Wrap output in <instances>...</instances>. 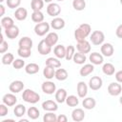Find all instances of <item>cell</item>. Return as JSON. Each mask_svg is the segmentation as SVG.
<instances>
[{
	"label": "cell",
	"instance_id": "obj_1",
	"mask_svg": "<svg viewBox=\"0 0 122 122\" xmlns=\"http://www.w3.org/2000/svg\"><path fill=\"white\" fill-rule=\"evenodd\" d=\"M22 98L27 103L35 104L40 100V95L30 89H26L22 93Z\"/></svg>",
	"mask_w": 122,
	"mask_h": 122
},
{
	"label": "cell",
	"instance_id": "obj_2",
	"mask_svg": "<svg viewBox=\"0 0 122 122\" xmlns=\"http://www.w3.org/2000/svg\"><path fill=\"white\" fill-rule=\"evenodd\" d=\"M90 40H91L92 45L99 46V45L103 44V42L105 40V35L101 30H94V31L92 32Z\"/></svg>",
	"mask_w": 122,
	"mask_h": 122
},
{
	"label": "cell",
	"instance_id": "obj_3",
	"mask_svg": "<svg viewBox=\"0 0 122 122\" xmlns=\"http://www.w3.org/2000/svg\"><path fill=\"white\" fill-rule=\"evenodd\" d=\"M51 28V25L47 22H41V23H37L34 27V32L36 35L38 36H44L46 33L49 32Z\"/></svg>",
	"mask_w": 122,
	"mask_h": 122
},
{
	"label": "cell",
	"instance_id": "obj_4",
	"mask_svg": "<svg viewBox=\"0 0 122 122\" xmlns=\"http://www.w3.org/2000/svg\"><path fill=\"white\" fill-rule=\"evenodd\" d=\"M42 92L46 94H53L56 92V86L51 81H45L42 83L41 86Z\"/></svg>",
	"mask_w": 122,
	"mask_h": 122
},
{
	"label": "cell",
	"instance_id": "obj_5",
	"mask_svg": "<svg viewBox=\"0 0 122 122\" xmlns=\"http://www.w3.org/2000/svg\"><path fill=\"white\" fill-rule=\"evenodd\" d=\"M61 12V8L57 3H50L47 7V13L50 16L57 17Z\"/></svg>",
	"mask_w": 122,
	"mask_h": 122
},
{
	"label": "cell",
	"instance_id": "obj_6",
	"mask_svg": "<svg viewBox=\"0 0 122 122\" xmlns=\"http://www.w3.org/2000/svg\"><path fill=\"white\" fill-rule=\"evenodd\" d=\"M103 85L102 78L99 76H92L89 81V87L92 91H98Z\"/></svg>",
	"mask_w": 122,
	"mask_h": 122
},
{
	"label": "cell",
	"instance_id": "obj_7",
	"mask_svg": "<svg viewBox=\"0 0 122 122\" xmlns=\"http://www.w3.org/2000/svg\"><path fill=\"white\" fill-rule=\"evenodd\" d=\"M122 92V86L118 82H112L108 86V92L112 96H117Z\"/></svg>",
	"mask_w": 122,
	"mask_h": 122
},
{
	"label": "cell",
	"instance_id": "obj_8",
	"mask_svg": "<svg viewBox=\"0 0 122 122\" xmlns=\"http://www.w3.org/2000/svg\"><path fill=\"white\" fill-rule=\"evenodd\" d=\"M91 49H92V47H91V44H90L89 41L84 40V41H81V42H77L76 50L79 52L86 54V53H89L91 51Z\"/></svg>",
	"mask_w": 122,
	"mask_h": 122
},
{
	"label": "cell",
	"instance_id": "obj_9",
	"mask_svg": "<svg viewBox=\"0 0 122 122\" xmlns=\"http://www.w3.org/2000/svg\"><path fill=\"white\" fill-rule=\"evenodd\" d=\"M24 89V83L21 81V80H15V81H12L10 86H9V90L10 92H13V93H18L20 92L21 91H23Z\"/></svg>",
	"mask_w": 122,
	"mask_h": 122
},
{
	"label": "cell",
	"instance_id": "obj_10",
	"mask_svg": "<svg viewBox=\"0 0 122 122\" xmlns=\"http://www.w3.org/2000/svg\"><path fill=\"white\" fill-rule=\"evenodd\" d=\"M37 51L38 52L41 54V55H47L49 54L51 51V47L49 46L45 40H41L39 43H38V46H37Z\"/></svg>",
	"mask_w": 122,
	"mask_h": 122
},
{
	"label": "cell",
	"instance_id": "obj_11",
	"mask_svg": "<svg viewBox=\"0 0 122 122\" xmlns=\"http://www.w3.org/2000/svg\"><path fill=\"white\" fill-rule=\"evenodd\" d=\"M101 53L102 55L106 56V57H110L113 54L114 52V49H113V46L111 44V43H103L102 46H101Z\"/></svg>",
	"mask_w": 122,
	"mask_h": 122
},
{
	"label": "cell",
	"instance_id": "obj_12",
	"mask_svg": "<svg viewBox=\"0 0 122 122\" xmlns=\"http://www.w3.org/2000/svg\"><path fill=\"white\" fill-rule=\"evenodd\" d=\"M5 34L9 39H14L19 35V28L15 25L5 29Z\"/></svg>",
	"mask_w": 122,
	"mask_h": 122
},
{
	"label": "cell",
	"instance_id": "obj_13",
	"mask_svg": "<svg viewBox=\"0 0 122 122\" xmlns=\"http://www.w3.org/2000/svg\"><path fill=\"white\" fill-rule=\"evenodd\" d=\"M2 101L4 104H6L8 107H11V106H14L17 102V97L13 94V92L11 93H6L3 98H2Z\"/></svg>",
	"mask_w": 122,
	"mask_h": 122
},
{
	"label": "cell",
	"instance_id": "obj_14",
	"mask_svg": "<svg viewBox=\"0 0 122 122\" xmlns=\"http://www.w3.org/2000/svg\"><path fill=\"white\" fill-rule=\"evenodd\" d=\"M42 109L46 112H55L58 109L57 103L53 100H46L42 103Z\"/></svg>",
	"mask_w": 122,
	"mask_h": 122
},
{
	"label": "cell",
	"instance_id": "obj_15",
	"mask_svg": "<svg viewBox=\"0 0 122 122\" xmlns=\"http://www.w3.org/2000/svg\"><path fill=\"white\" fill-rule=\"evenodd\" d=\"M58 34L56 33V32H54V31H51V32H49L48 34H47V36H46V38L44 39L45 40V42L49 45V46H51V47H53V46H55L56 45V43L58 42Z\"/></svg>",
	"mask_w": 122,
	"mask_h": 122
},
{
	"label": "cell",
	"instance_id": "obj_16",
	"mask_svg": "<svg viewBox=\"0 0 122 122\" xmlns=\"http://www.w3.org/2000/svg\"><path fill=\"white\" fill-rule=\"evenodd\" d=\"M51 27L55 30H62L64 27H65V20L63 18H60V17H54L51 21Z\"/></svg>",
	"mask_w": 122,
	"mask_h": 122
},
{
	"label": "cell",
	"instance_id": "obj_17",
	"mask_svg": "<svg viewBox=\"0 0 122 122\" xmlns=\"http://www.w3.org/2000/svg\"><path fill=\"white\" fill-rule=\"evenodd\" d=\"M76 91H77V94L79 97L81 98H84L86 97L87 93H88V86L85 82L83 81H80L78 82L77 86H76Z\"/></svg>",
	"mask_w": 122,
	"mask_h": 122
},
{
	"label": "cell",
	"instance_id": "obj_18",
	"mask_svg": "<svg viewBox=\"0 0 122 122\" xmlns=\"http://www.w3.org/2000/svg\"><path fill=\"white\" fill-rule=\"evenodd\" d=\"M89 59L91 61V63L93 64V65H101L103 63V61H104L103 55L101 53L96 52V51L92 52L90 54V56H89Z\"/></svg>",
	"mask_w": 122,
	"mask_h": 122
},
{
	"label": "cell",
	"instance_id": "obj_19",
	"mask_svg": "<svg viewBox=\"0 0 122 122\" xmlns=\"http://www.w3.org/2000/svg\"><path fill=\"white\" fill-rule=\"evenodd\" d=\"M71 118H72V120L75 121V122H80V121H82V120L85 118V112H84V111H83L82 109H80V108L74 109V110L72 111V112H71Z\"/></svg>",
	"mask_w": 122,
	"mask_h": 122
},
{
	"label": "cell",
	"instance_id": "obj_20",
	"mask_svg": "<svg viewBox=\"0 0 122 122\" xmlns=\"http://www.w3.org/2000/svg\"><path fill=\"white\" fill-rule=\"evenodd\" d=\"M14 17L18 21H23L27 18L28 16V10L25 8H17L14 11Z\"/></svg>",
	"mask_w": 122,
	"mask_h": 122
},
{
	"label": "cell",
	"instance_id": "obj_21",
	"mask_svg": "<svg viewBox=\"0 0 122 122\" xmlns=\"http://www.w3.org/2000/svg\"><path fill=\"white\" fill-rule=\"evenodd\" d=\"M67 96H68V94H67V91L65 89H58L55 92V100H56L57 103L66 102Z\"/></svg>",
	"mask_w": 122,
	"mask_h": 122
},
{
	"label": "cell",
	"instance_id": "obj_22",
	"mask_svg": "<svg viewBox=\"0 0 122 122\" xmlns=\"http://www.w3.org/2000/svg\"><path fill=\"white\" fill-rule=\"evenodd\" d=\"M18 46H19V48L31 50V48H32V40L28 36H24L19 40Z\"/></svg>",
	"mask_w": 122,
	"mask_h": 122
},
{
	"label": "cell",
	"instance_id": "obj_23",
	"mask_svg": "<svg viewBox=\"0 0 122 122\" xmlns=\"http://www.w3.org/2000/svg\"><path fill=\"white\" fill-rule=\"evenodd\" d=\"M94 71V66L93 64H85L79 71V73L81 76L85 77V76H88L89 74H91L92 71Z\"/></svg>",
	"mask_w": 122,
	"mask_h": 122
},
{
	"label": "cell",
	"instance_id": "obj_24",
	"mask_svg": "<svg viewBox=\"0 0 122 122\" xmlns=\"http://www.w3.org/2000/svg\"><path fill=\"white\" fill-rule=\"evenodd\" d=\"M43 75L45 78L51 80L55 76V68L51 67V66H45L44 70H43Z\"/></svg>",
	"mask_w": 122,
	"mask_h": 122
},
{
	"label": "cell",
	"instance_id": "obj_25",
	"mask_svg": "<svg viewBox=\"0 0 122 122\" xmlns=\"http://www.w3.org/2000/svg\"><path fill=\"white\" fill-rule=\"evenodd\" d=\"M53 53L59 59L65 58V56H66V48L63 45H57L53 49Z\"/></svg>",
	"mask_w": 122,
	"mask_h": 122
},
{
	"label": "cell",
	"instance_id": "obj_26",
	"mask_svg": "<svg viewBox=\"0 0 122 122\" xmlns=\"http://www.w3.org/2000/svg\"><path fill=\"white\" fill-rule=\"evenodd\" d=\"M82 105L87 110H92L96 105V101H95V99L93 97H86V98L84 97Z\"/></svg>",
	"mask_w": 122,
	"mask_h": 122
},
{
	"label": "cell",
	"instance_id": "obj_27",
	"mask_svg": "<svg viewBox=\"0 0 122 122\" xmlns=\"http://www.w3.org/2000/svg\"><path fill=\"white\" fill-rule=\"evenodd\" d=\"M102 71H103L104 74H106L108 76H111V75L114 74L115 68L112 63H105L102 67Z\"/></svg>",
	"mask_w": 122,
	"mask_h": 122
},
{
	"label": "cell",
	"instance_id": "obj_28",
	"mask_svg": "<svg viewBox=\"0 0 122 122\" xmlns=\"http://www.w3.org/2000/svg\"><path fill=\"white\" fill-rule=\"evenodd\" d=\"M27 112V110H26V107L23 105V104H17L15 105L14 109H13V113L16 117H22L25 113Z\"/></svg>",
	"mask_w": 122,
	"mask_h": 122
},
{
	"label": "cell",
	"instance_id": "obj_29",
	"mask_svg": "<svg viewBox=\"0 0 122 122\" xmlns=\"http://www.w3.org/2000/svg\"><path fill=\"white\" fill-rule=\"evenodd\" d=\"M25 71L28 74H35L39 71V66L36 63H30V64L26 65Z\"/></svg>",
	"mask_w": 122,
	"mask_h": 122
},
{
	"label": "cell",
	"instance_id": "obj_30",
	"mask_svg": "<svg viewBox=\"0 0 122 122\" xmlns=\"http://www.w3.org/2000/svg\"><path fill=\"white\" fill-rule=\"evenodd\" d=\"M68 71L65 70V69H62V68H58L56 71H55V78L59 81H64L68 78Z\"/></svg>",
	"mask_w": 122,
	"mask_h": 122
},
{
	"label": "cell",
	"instance_id": "obj_31",
	"mask_svg": "<svg viewBox=\"0 0 122 122\" xmlns=\"http://www.w3.org/2000/svg\"><path fill=\"white\" fill-rule=\"evenodd\" d=\"M27 114H28V116H29L30 119L35 120V119H37V118L39 117L40 112H39V110H38L36 107H30V108L27 110Z\"/></svg>",
	"mask_w": 122,
	"mask_h": 122
},
{
	"label": "cell",
	"instance_id": "obj_32",
	"mask_svg": "<svg viewBox=\"0 0 122 122\" xmlns=\"http://www.w3.org/2000/svg\"><path fill=\"white\" fill-rule=\"evenodd\" d=\"M44 18H45V16H44V14L41 10H36V11H33L31 13V20L36 24L43 22Z\"/></svg>",
	"mask_w": 122,
	"mask_h": 122
},
{
	"label": "cell",
	"instance_id": "obj_33",
	"mask_svg": "<svg viewBox=\"0 0 122 122\" xmlns=\"http://www.w3.org/2000/svg\"><path fill=\"white\" fill-rule=\"evenodd\" d=\"M86 59H87L86 55H85L84 53L79 52V51L76 52V53H74L73 58H72L73 62H74L75 64H78V65H82V64H84V63L86 62Z\"/></svg>",
	"mask_w": 122,
	"mask_h": 122
},
{
	"label": "cell",
	"instance_id": "obj_34",
	"mask_svg": "<svg viewBox=\"0 0 122 122\" xmlns=\"http://www.w3.org/2000/svg\"><path fill=\"white\" fill-rule=\"evenodd\" d=\"M46 65L47 66H51L53 68H60L61 67V62L59 60V58H55V57H49L48 59H46Z\"/></svg>",
	"mask_w": 122,
	"mask_h": 122
},
{
	"label": "cell",
	"instance_id": "obj_35",
	"mask_svg": "<svg viewBox=\"0 0 122 122\" xmlns=\"http://www.w3.org/2000/svg\"><path fill=\"white\" fill-rule=\"evenodd\" d=\"M44 7V0H31L30 2V9L33 11L41 10Z\"/></svg>",
	"mask_w": 122,
	"mask_h": 122
},
{
	"label": "cell",
	"instance_id": "obj_36",
	"mask_svg": "<svg viewBox=\"0 0 122 122\" xmlns=\"http://www.w3.org/2000/svg\"><path fill=\"white\" fill-rule=\"evenodd\" d=\"M43 121L44 122H56L57 121V116L54 113V112H48L44 114Z\"/></svg>",
	"mask_w": 122,
	"mask_h": 122
},
{
	"label": "cell",
	"instance_id": "obj_37",
	"mask_svg": "<svg viewBox=\"0 0 122 122\" xmlns=\"http://www.w3.org/2000/svg\"><path fill=\"white\" fill-rule=\"evenodd\" d=\"M72 7L75 10H83L86 8V1L85 0H73L72 1Z\"/></svg>",
	"mask_w": 122,
	"mask_h": 122
},
{
	"label": "cell",
	"instance_id": "obj_38",
	"mask_svg": "<svg viewBox=\"0 0 122 122\" xmlns=\"http://www.w3.org/2000/svg\"><path fill=\"white\" fill-rule=\"evenodd\" d=\"M1 25L4 29H7V28H10L11 26L14 25V22H13V19L10 16H5V17H2L1 19Z\"/></svg>",
	"mask_w": 122,
	"mask_h": 122
},
{
	"label": "cell",
	"instance_id": "obj_39",
	"mask_svg": "<svg viewBox=\"0 0 122 122\" xmlns=\"http://www.w3.org/2000/svg\"><path fill=\"white\" fill-rule=\"evenodd\" d=\"M66 103L69 107H76L79 104V100L75 95H69L66 98Z\"/></svg>",
	"mask_w": 122,
	"mask_h": 122
},
{
	"label": "cell",
	"instance_id": "obj_40",
	"mask_svg": "<svg viewBox=\"0 0 122 122\" xmlns=\"http://www.w3.org/2000/svg\"><path fill=\"white\" fill-rule=\"evenodd\" d=\"M14 61V56L12 53L10 52H8V53H5L3 56H2V63L4 65H10L12 64Z\"/></svg>",
	"mask_w": 122,
	"mask_h": 122
},
{
	"label": "cell",
	"instance_id": "obj_41",
	"mask_svg": "<svg viewBox=\"0 0 122 122\" xmlns=\"http://www.w3.org/2000/svg\"><path fill=\"white\" fill-rule=\"evenodd\" d=\"M74 53H75V48H74L72 45H70V46H68V47L66 48V56H65V58H66L68 61L72 60Z\"/></svg>",
	"mask_w": 122,
	"mask_h": 122
},
{
	"label": "cell",
	"instance_id": "obj_42",
	"mask_svg": "<svg viewBox=\"0 0 122 122\" xmlns=\"http://www.w3.org/2000/svg\"><path fill=\"white\" fill-rule=\"evenodd\" d=\"M86 35L84 34V32L79 29V28H77L75 30H74V38H75V40L77 41V42H81V41H84V40H86Z\"/></svg>",
	"mask_w": 122,
	"mask_h": 122
},
{
	"label": "cell",
	"instance_id": "obj_43",
	"mask_svg": "<svg viewBox=\"0 0 122 122\" xmlns=\"http://www.w3.org/2000/svg\"><path fill=\"white\" fill-rule=\"evenodd\" d=\"M17 53L20 57L22 58H28L30 56L31 54V51L30 49H23V48H18L17 50Z\"/></svg>",
	"mask_w": 122,
	"mask_h": 122
},
{
	"label": "cell",
	"instance_id": "obj_44",
	"mask_svg": "<svg viewBox=\"0 0 122 122\" xmlns=\"http://www.w3.org/2000/svg\"><path fill=\"white\" fill-rule=\"evenodd\" d=\"M78 28H79V29L84 32V34H85L86 36H89V35L91 34L92 27H91L89 24H87V23H83V24H81Z\"/></svg>",
	"mask_w": 122,
	"mask_h": 122
},
{
	"label": "cell",
	"instance_id": "obj_45",
	"mask_svg": "<svg viewBox=\"0 0 122 122\" xmlns=\"http://www.w3.org/2000/svg\"><path fill=\"white\" fill-rule=\"evenodd\" d=\"M6 4L10 9H17L21 4V0H6Z\"/></svg>",
	"mask_w": 122,
	"mask_h": 122
},
{
	"label": "cell",
	"instance_id": "obj_46",
	"mask_svg": "<svg viewBox=\"0 0 122 122\" xmlns=\"http://www.w3.org/2000/svg\"><path fill=\"white\" fill-rule=\"evenodd\" d=\"M12 66H13L14 69H16V70H20V69H22V68L25 66V61H24L23 59H20V58H18V59H14L13 63H12Z\"/></svg>",
	"mask_w": 122,
	"mask_h": 122
},
{
	"label": "cell",
	"instance_id": "obj_47",
	"mask_svg": "<svg viewBox=\"0 0 122 122\" xmlns=\"http://www.w3.org/2000/svg\"><path fill=\"white\" fill-rule=\"evenodd\" d=\"M8 49H9V44H8V42L5 41V40L1 41V42H0V52H1V53H4V52H6V51H8Z\"/></svg>",
	"mask_w": 122,
	"mask_h": 122
},
{
	"label": "cell",
	"instance_id": "obj_48",
	"mask_svg": "<svg viewBox=\"0 0 122 122\" xmlns=\"http://www.w3.org/2000/svg\"><path fill=\"white\" fill-rule=\"evenodd\" d=\"M7 114H8V106L3 103L0 105V116L3 117Z\"/></svg>",
	"mask_w": 122,
	"mask_h": 122
},
{
	"label": "cell",
	"instance_id": "obj_49",
	"mask_svg": "<svg viewBox=\"0 0 122 122\" xmlns=\"http://www.w3.org/2000/svg\"><path fill=\"white\" fill-rule=\"evenodd\" d=\"M114 76H115V79H116V81L118 83H122V70L116 71Z\"/></svg>",
	"mask_w": 122,
	"mask_h": 122
},
{
	"label": "cell",
	"instance_id": "obj_50",
	"mask_svg": "<svg viewBox=\"0 0 122 122\" xmlns=\"http://www.w3.org/2000/svg\"><path fill=\"white\" fill-rule=\"evenodd\" d=\"M115 34H116V36L118 38H121L122 39V24L117 27V29L115 30Z\"/></svg>",
	"mask_w": 122,
	"mask_h": 122
},
{
	"label": "cell",
	"instance_id": "obj_51",
	"mask_svg": "<svg viewBox=\"0 0 122 122\" xmlns=\"http://www.w3.org/2000/svg\"><path fill=\"white\" fill-rule=\"evenodd\" d=\"M68 121V117L65 114H59L57 116V121L56 122H67Z\"/></svg>",
	"mask_w": 122,
	"mask_h": 122
},
{
	"label": "cell",
	"instance_id": "obj_52",
	"mask_svg": "<svg viewBox=\"0 0 122 122\" xmlns=\"http://www.w3.org/2000/svg\"><path fill=\"white\" fill-rule=\"evenodd\" d=\"M0 10H1V12H0V16H3L4 13H5V7L3 5H0Z\"/></svg>",
	"mask_w": 122,
	"mask_h": 122
},
{
	"label": "cell",
	"instance_id": "obj_53",
	"mask_svg": "<svg viewBox=\"0 0 122 122\" xmlns=\"http://www.w3.org/2000/svg\"><path fill=\"white\" fill-rule=\"evenodd\" d=\"M10 121H12V122H14V120H13V119H5V120H3L2 122H10Z\"/></svg>",
	"mask_w": 122,
	"mask_h": 122
},
{
	"label": "cell",
	"instance_id": "obj_54",
	"mask_svg": "<svg viewBox=\"0 0 122 122\" xmlns=\"http://www.w3.org/2000/svg\"><path fill=\"white\" fill-rule=\"evenodd\" d=\"M28 121H29L28 119H20L19 120V122H28Z\"/></svg>",
	"mask_w": 122,
	"mask_h": 122
},
{
	"label": "cell",
	"instance_id": "obj_55",
	"mask_svg": "<svg viewBox=\"0 0 122 122\" xmlns=\"http://www.w3.org/2000/svg\"><path fill=\"white\" fill-rule=\"evenodd\" d=\"M51 1L52 0H44V2H46V3H51Z\"/></svg>",
	"mask_w": 122,
	"mask_h": 122
},
{
	"label": "cell",
	"instance_id": "obj_56",
	"mask_svg": "<svg viewBox=\"0 0 122 122\" xmlns=\"http://www.w3.org/2000/svg\"><path fill=\"white\" fill-rule=\"evenodd\" d=\"M119 103H120V104L122 105V96H121V97L119 98Z\"/></svg>",
	"mask_w": 122,
	"mask_h": 122
},
{
	"label": "cell",
	"instance_id": "obj_57",
	"mask_svg": "<svg viewBox=\"0 0 122 122\" xmlns=\"http://www.w3.org/2000/svg\"><path fill=\"white\" fill-rule=\"evenodd\" d=\"M56 1H58V2H61V1H64V0H56Z\"/></svg>",
	"mask_w": 122,
	"mask_h": 122
},
{
	"label": "cell",
	"instance_id": "obj_58",
	"mask_svg": "<svg viewBox=\"0 0 122 122\" xmlns=\"http://www.w3.org/2000/svg\"><path fill=\"white\" fill-rule=\"evenodd\" d=\"M0 2H1V3H2V2H4V0H0Z\"/></svg>",
	"mask_w": 122,
	"mask_h": 122
},
{
	"label": "cell",
	"instance_id": "obj_59",
	"mask_svg": "<svg viewBox=\"0 0 122 122\" xmlns=\"http://www.w3.org/2000/svg\"><path fill=\"white\" fill-rule=\"evenodd\" d=\"M120 4H121V5H122V0H120Z\"/></svg>",
	"mask_w": 122,
	"mask_h": 122
}]
</instances>
